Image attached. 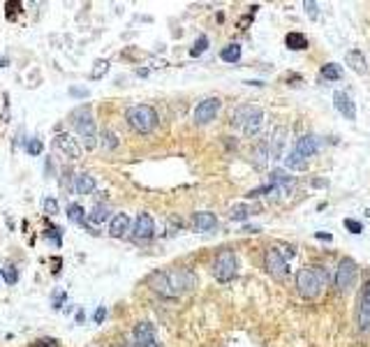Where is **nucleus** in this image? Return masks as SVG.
<instances>
[{"mask_svg": "<svg viewBox=\"0 0 370 347\" xmlns=\"http://www.w3.org/2000/svg\"><path fill=\"white\" fill-rule=\"evenodd\" d=\"M150 287L162 297H180L195 287V273L190 269H165L150 276Z\"/></svg>", "mask_w": 370, "mask_h": 347, "instance_id": "obj_1", "label": "nucleus"}, {"mask_svg": "<svg viewBox=\"0 0 370 347\" xmlns=\"http://www.w3.org/2000/svg\"><path fill=\"white\" fill-rule=\"evenodd\" d=\"M72 125H74L76 135H79L81 139V146L86 148V151H93V148L97 146V127H95V118H93V111H90L88 104L79 106V109L72 111L70 116Z\"/></svg>", "mask_w": 370, "mask_h": 347, "instance_id": "obj_2", "label": "nucleus"}, {"mask_svg": "<svg viewBox=\"0 0 370 347\" xmlns=\"http://www.w3.org/2000/svg\"><path fill=\"white\" fill-rule=\"evenodd\" d=\"M326 282L329 273L322 271V266H303L296 273V289L303 299H317Z\"/></svg>", "mask_w": 370, "mask_h": 347, "instance_id": "obj_3", "label": "nucleus"}, {"mask_svg": "<svg viewBox=\"0 0 370 347\" xmlns=\"http://www.w3.org/2000/svg\"><path fill=\"white\" fill-rule=\"evenodd\" d=\"M125 121L135 132H139V135H148V132H153L157 127V111L153 109L150 104L127 106Z\"/></svg>", "mask_w": 370, "mask_h": 347, "instance_id": "obj_4", "label": "nucleus"}, {"mask_svg": "<svg viewBox=\"0 0 370 347\" xmlns=\"http://www.w3.org/2000/svg\"><path fill=\"white\" fill-rule=\"evenodd\" d=\"M239 273V259H236L234 250H220L213 262V276L215 280L229 282L231 278H236Z\"/></svg>", "mask_w": 370, "mask_h": 347, "instance_id": "obj_5", "label": "nucleus"}, {"mask_svg": "<svg viewBox=\"0 0 370 347\" xmlns=\"http://www.w3.org/2000/svg\"><path fill=\"white\" fill-rule=\"evenodd\" d=\"M356 276H359V266H356L354 259H350V257L340 259V264H338V269H335V278H333L338 292L340 294L350 292L352 287L356 285Z\"/></svg>", "mask_w": 370, "mask_h": 347, "instance_id": "obj_6", "label": "nucleus"}, {"mask_svg": "<svg viewBox=\"0 0 370 347\" xmlns=\"http://www.w3.org/2000/svg\"><path fill=\"white\" fill-rule=\"evenodd\" d=\"M220 97H206L195 106V123L197 125H208L210 121H215V116L220 111Z\"/></svg>", "mask_w": 370, "mask_h": 347, "instance_id": "obj_7", "label": "nucleus"}, {"mask_svg": "<svg viewBox=\"0 0 370 347\" xmlns=\"http://www.w3.org/2000/svg\"><path fill=\"white\" fill-rule=\"evenodd\" d=\"M56 148H60L63 155H67L70 160H79L81 153H84V146H81V141L76 137H72L70 132H58L54 139Z\"/></svg>", "mask_w": 370, "mask_h": 347, "instance_id": "obj_8", "label": "nucleus"}, {"mask_svg": "<svg viewBox=\"0 0 370 347\" xmlns=\"http://www.w3.org/2000/svg\"><path fill=\"white\" fill-rule=\"evenodd\" d=\"M264 266L266 271L271 273L273 278H285L289 266H287V259L280 255V250H275V248H269L264 255Z\"/></svg>", "mask_w": 370, "mask_h": 347, "instance_id": "obj_9", "label": "nucleus"}, {"mask_svg": "<svg viewBox=\"0 0 370 347\" xmlns=\"http://www.w3.org/2000/svg\"><path fill=\"white\" fill-rule=\"evenodd\" d=\"M132 338L135 347H160L157 345V338H155V329L150 322H139L135 329H132Z\"/></svg>", "mask_w": 370, "mask_h": 347, "instance_id": "obj_10", "label": "nucleus"}, {"mask_svg": "<svg viewBox=\"0 0 370 347\" xmlns=\"http://www.w3.org/2000/svg\"><path fill=\"white\" fill-rule=\"evenodd\" d=\"M269 160H285L287 148V130L285 127H275L273 135L269 137Z\"/></svg>", "mask_w": 370, "mask_h": 347, "instance_id": "obj_11", "label": "nucleus"}, {"mask_svg": "<svg viewBox=\"0 0 370 347\" xmlns=\"http://www.w3.org/2000/svg\"><path fill=\"white\" fill-rule=\"evenodd\" d=\"M271 188H273L278 195H289L294 190V178L287 174L285 169H273L271 171Z\"/></svg>", "mask_w": 370, "mask_h": 347, "instance_id": "obj_12", "label": "nucleus"}, {"mask_svg": "<svg viewBox=\"0 0 370 347\" xmlns=\"http://www.w3.org/2000/svg\"><path fill=\"white\" fill-rule=\"evenodd\" d=\"M155 234V222H153V216L150 213H139L135 220V238L139 241H146Z\"/></svg>", "mask_w": 370, "mask_h": 347, "instance_id": "obj_13", "label": "nucleus"}, {"mask_svg": "<svg viewBox=\"0 0 370 347\" xmlns=\"http://www.w3.org/2000/svg\"><path fill=\"white\" fill-rule=\"evenodd\" d=\"M317 148H320V139H317L315 135H303L301 139H296L292 151H296L301 157H305V160H310V157L317 153Z\"/></svg>", "mask_w": 370, "mask_h": 347, "instance_id": "obj_14", "label": "nucleus"}, {"mask_svg": "<svg viewBox=\"0 0 370 347\" xmlns=\"http://www.w3.org/2000/svg\"><path fill=\"white\" fill-rule=\"evenodd\" d=\"M333 104H335V109L345 116L347 121H354V118H356V106H354V102H352V97L347 95V93H342V91L335 93V95H333Z\"/></svg>", "mask_w": 370, "mask_h": 347, "instance_id": "obj_15", "label": "nucleus"}, {"mask_svg": "<svg viewBox=\"0 0 370 347\" xmlns=\"http://www.w3.org/2000/svg\"><path fill=\"white\" fill-rule=\"evenodd\" d=\"M130 225H132V220H130V216H127V213H116V216L111 218L109 234L114 238H123L127 231H130Z\"/></svg>", "mask_w": 370, "mask_h": 347, "instance_id": "obj_16", "label": "nucleus"}, {"mask_svg": "<svg viewBox=\"0 0 370 347\" xmlns=\"http://www.w3.org/2000/svg\"><path fill=\"white\" fill-rule=\"evenodd\" d=\"M261 123H264V111H261L259 106H252L250 116H248V118H245V123H243V132L248 137L257 135V132H259V127H261Z\"/></svg>", "mask_w": 370, "mask_h": 347, "instance_id": "obj_17", "label": "nucleus"}, {"mask_svg": "<svg viewBox=\"0 0 370 347\" xmlns=\"http://www.w3.org/2000/svg\"><path fill=\"white\" fill-rule=\"evenodd\" d=\"M192 225H195L199 231H213L215 227H218V218H215V213H210V211H199L192 216Z\"/></svg>", "mask_w": 370, "mask_h": 347, "instance_id": "obj_18", "label": "nucleus"}, {"mask_svg": "<svg viewBox=\"0 0 370 347\" xmlns=\"http://www.w3.org/2000/svg\"><path fill=\"white\" fill-rule=\"evenodd\" d=\"M359 327L363 331L370 329V285L365 287V292L361 294V303H359Z\"/></svg>", "mask_w": 370, "mask_h": 347, "instance_id": "obj_19", "label": "nucleus"}, {"mask_svg": "<svg viewBox=\"0 0 370 347\" xmlns=\"http://www.w3.org/2000/svg\"><path fill=\"white\" fill-rule=\"evenodd\" d=\"M95 188H97V181L90 176V174H86V171L74 176V190L79 192V195H90Z\"/></svg>", "mask_w": 370, "mask_h": 347, "instance_id": "obj_20", "label": "nucleus"}, {"mask_svg": "<svg viewBox=\"0 0 370 347\" xmlns=\"http://www.w3.org/2000/svg\"><path fill=\"white\" fill-rule=\"evenodd\" d=\"M345 61H347V65H350L354 72H359V74H361V72H365V56H363V51H359V49L347 51Z\"/></svg>", "mask_w": 370, "mask_h": 347, "instance_id": "obj_21", "label": "nucleus"}, {"mask_svg": "<svg viewBox=\"0 0 370 347\" xmlns=\"http://www.w3.org/2000/svg\"><path fill=\"white\" fill-rule=\"evenodd\" d=\"M266 160H269V141H259L255 146V151H252V162H255V167H266Z\"/></svg>", "mask_w": 370, "mask_h": 347, "instance_id": "obj_22", "label": "nucleus"}, {"mask_svg": "<svg viewBox=\"0 0 370 347\" xmlns=\"http://www.w3.org/2000/svg\"><path fill=\"white\" fill-rule=\"evenodd\" d=\"M285 167H287V169L303 171V169H308V160H305V157H301L296 151H289L285 155Z\"/></svg>", "mask_w": 370, "mask_h": 347, "instance_id": "obj_23", "label": "nucleus"}, {"mask_svg": "<svg viewBox=\"0 0 370 347\" xmlns=\"http://www.w3.org/2000/svg\"><path fill=\"white\" fill-rule=\"evenodd\" d=\"M109 206H107V204H95V206H93V211L88 213V222H93V225H102V222L107 220V218H109Z\"/></svg>", "mask_w": 370, "mask_h": 347, "instance_id": "obj_24", "label": "nucleus"}, {"mask_svg": "<svg viewBox=\"0 0 370 347\" xmlns=\"http://www.w3.org/2000/svg\"><path fill=\"white\" fill-rule=\"evenodd\" d=\"M285 44L289 46L292 51H301V49H308V37L303 33H289L285 37Z\"/></svg>", "mask_w": 370, "mask_h": 347, "instance_id": "obj_25", "label": "nucleus"}, {"mask_svg": "<svg viewBox=\"0 0 370 347\" xmlns=\"http://www.w3.org/2000/svg\"><path fill=\"white\" fill-rule=\"evenodd\" d=\"M250 213H252V208L248 206V204H234V206L229 208V218H231L234 222L248 220V218H250Z\"/></svg>", "mask_w": 370, "mask_h": 347, "instance_id": "obj_26", "label": "nucleus"}, {"mask_svg": "<svg viewBox=\"0 0 370 347\" xmlns=\"http://www.w3.org/2000/svg\"><path fill=\"white\" fill-rule=\"evenodd\" d=\"M102 139H100V144H102V148H104V151H114V148H118V135H116L114 130H109V127H107V130H102Z\"/></svg>", "mask_w": 370, "mask_h": 347, "instance_id": "obj_27", "label": "nucleus"}, {"mask_svg": "<svg viewBox=\"0 0 370 347\" xmlns=\"http://www.w3.org/2000/svg\"><path fill=\"white\" fill-rule=\"evenodd\" d=\"M250 111H252V104L236 106V109H234V114H231V125H236V127H243V123H245V118L250 116Z\"/></svg>", "mask_w": 370, "mask_h": 347, "instance_id": "obj_28", "label": "nucleus"}, {"mask_svg": "<svg viewBox=\"0 0 370 347\" xmlns=\"http://www.w3.org/2000/svg\"><path fill=\"white\" fill-rule=\"evenodd\" d=\"M67 218H70V222H74V225H86L84 206H79V204H70V206H67Z\"/></svg>", "mask_w": 370, "mask_h": 347, "instance_id": "obj_29", "label": "nucleus"}, {"mask_svg": "<svg viewBox=\"0 0 370 347\" xmlns=\"http://www.w3.org/2000/svg\"><path fill=\"white\" fill-rule=\"evenodd\" d=\"M220 58H222L225 63H239V61H241V46H239V44L225 46V49H222V54H220Z\"/></svg>", "mask_w": 370, "mask_h": 347, "instance_id": "obj_30", "label": "nucleus"}, {"mask_svg": "<svg viewBox=\"0 0 370 347\" xmlns=\"http://www.w3.org/2000/svg\"><path fill=\"white\" fill-rule=\"evenodd\" d=\"M0 278H3L7 285H16V282H19V271H16V266L7 264V266L0 271Z\"/></svg>", "mask_w": 370, "mask_h": 347, "instance_id": "obj_31", "label": "nucleus"}, {"mask_svg": "<svg viewBox=\"0 0 370 347\" xmlns=\"http://www.w3.org/2000/svg\"><path fill=\"white\" fill-rule=\"evenodd\" d=\"M322 76H326V79H340L342 76V70H340V65H335V63H329V65H324L322 67Z\"/></svg>", "mask_w": 370, "mask_h": 347, "instance_id": "obj_32", "label": "nucleus"}, {"mask_svg": "<svg viewBox=\"0 0 370 347\" xmlns=\"http://www.w3.org/2000/svg\"><path fill=\"white\" fill-rule=\"evenodd\" d=\"M206 49H208V37H206V35H199V40H197L195 46L190 49V56H201Z\"/></svg>", "mask_w": 370, "mask_h": 347, "instance_id": "obj_33", "label": "nucleus"}, {"mask_svg": "<svg viewBox=\"0 0 370 347\" xmlns=\"http://www.w3.org/2000/svg\"><path fill=\"white\" fill-rule=\"evenodd\" d=\"M107 70H109V63L107 61H95V67H93V72H90V79H100V76H104Z\"/></svg>", "mask_w": 370, "mask_h": 347, "instance_id": "obj_34", "label": "nucleus"}, {"mask_svg": "<svg viewBox=\"0 0 370 347\" xmlns=\"http://www.w3.org/2000/svg\"><path fill=\"white\" fill-rule=\"evenodd\" d=\"M44 236L51 238L56 246H60V243H63V229H56V227H51L49 231H44Z\"/></svg>", "mask_w": 370, "mask_h": 347, "instance_id": "obj_35", "label": "nucleus"}, {"mask_svg": "<svg viewBox=\"0 0 370 347\" xmlns=\"http://www.w3.org/2000/svg\"><path fill=\"white\" fill-rule=\"evenodd\" d=\"M25 151H28L30 155H40L42 153V139H30L28 146H25Z\"/></svg>", "mask_w": 370, "mask_h": 347, "instance_id": "obj_36", "label": "nucleus"}, {"mask_svg": "<svg viewBox=\"0 0 370 347\" xmlns=\"http://www.w3.org/2000/svg\"><path fill=\"white\" fill-rule=\"evenodd\" d=\"M44 211L49 213V216H56V213H58V201H56L54 197H46L44 199Z\"/></svg>", "mask_w": 370, "mask_h": 347, "instance_id": "obj_37", "label": "nucleus"}, {"mask_svg": "<svg viewBox=\"0 0 370 347\" xmlns=\"http://www.w3.org/2000/svg\"><path fill=\"white\" fill-rule=\"evenodd\" d=\"M345 227L352 231V234H361V231H363V225H361L359 220H352V218H347L345 220Z\"/></svg>", "mask_w": 370, "mask_h": 347, "instance_id": "obj_38", "label": "nucleus"}, {"mask_svg": "<svg viewBox=\"0 0 370 347\" xmlns=\"http://www.w3.org/2000/svg\"><path fill=\"white\" fill-rule=\"evenodd\" d=\"M70 95L72 97H88L90 91H88V88H76V86H72V88H70Z\"/></svg>", "mask_w": 370, "mask_h": 347, "instance_id": "obj_39", "label": "nucleus"}, {"mask_svg": "<svg viewBox=\"0 0 370 347\" xmlns=\"http://www.w3.org/2000/svg\"><path fill=\"white\" fill-rule=\"evenodd\" d=\"M104 317H107V308H100V310H95V315H93V319H95L97 324L104 322Z\"/></svg>", "mask_w": 370, "mask_h": 347, "instance_id": "obj_40", "label": "nucleus"}, {"mask_svg": "<svg viewBox=\"0 0 370 347\" xmlns=\"http://www.w3.org/2000/svg\"><path fill=\"white\" fill-rule=\"evenodd\" d=\"M303 7H305V10H308V12H310L312 16H317V3H312V0H310V3H308V0H305V3H303Z\"/></svg>", "mask_w": 370, "mask_h": 347, "instance_id": "obj_41", "label": "nucleus"}, {"mask_svg": "<svg viewBox=\"0 0 370 347\" xmlns=\"http://www.w3.org/2000/svg\"><path fill=\"white\" fill-rule=\"evenodd\" d=\"M10 65V58H3V56H0V67H7Z\"/></svg>", "mask_w": 370, "mask_h": 347, "instance_id": "obj_42", "label": "nucleus"}]
</instances>
